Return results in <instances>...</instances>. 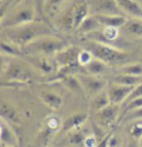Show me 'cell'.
<instances>
[{
  "label": "cell",
  "mask_w": 142,
  "mask_h": 147,
  "mask_svg": "<svg viewBox=\"0 0 142 147\" xmlns=\"http://www.w3.org/2000/svg\"><path fill=\"white\" fill-rule=\"evenodd\" d=\"M142 96V82L139 85H137L136 87H134V89L133 90V92L131 93V94L128 96V98L126 99L125 101V104L129 102V101L133 100L135 98H141Z\"/></svg>",
  "instance_id": "obj_30"
},
{
  "label": "cell",
  "mask_w": 142,
  "mask_h": 147,
  "mask_svg": "<svg viewBox=\"0 0 142 147\" xmlns=\"http://www.w3.org/2000/svg\"><path fill=\"white\" fill-rule=\"evenodd\" d=\"M118 29L119 28H115V27H104L103 32H102L103 37L109 41L115 40L118 37Z\"/></svg>",
  "instance_id": "obj_29"
},
{
  "label": "cell",
  "mask_w": 142,
  "mask_h": 147,
  "mask_svg": "<svg viewBox=\"0 0 142 147\" xmlns=\"http://www.w3.org/2000/svg\"><path fill=\"white\" fill-rule=\"evenodd\" d=\"M12 147H16V146H12Z\"/></svg>",
  "instance_id": "obj_37"
},
{
  "label": "cell",
  "mask_w": 142,
  "mask_h": 147,
  "mask_svg": "<svg viewBox=\"0 0 142 147\" xmlns=\"http://www.w3.org/2000/svg\"><path fill=\"white\" fill-rule=\"evenodd\" d=\"M139 144H140V147H142V136L140 138V141H139Z\"/></svg>",
  "instance_id": "obj_35"
},
{
  "label": "cell",
  "mask_w": 142,
  "mask_h": 147,
  "mask_svg": "<svg viewBox=\"0 0 142 147\" xmlns=\"http://www.w3.org/2000/svg\"><path fill=\"white\" fill-rule=\"evenodd\" d=\"M136 120H142V107L128 112L119 121L129 122V121H136Z\"/></svg>",
  "instance_id": "obj_27"
},
{
  "label": "cell",
  "mask_w": 142,
  "mask_h": 147,
  "mask_svg": "<svg viewBox=\"0 0 142 147\" xmlns=\"http://www.w3.org/2000/svg\"><path fill=\"white\" fill-rule=\"evenodd\" d=\"M2 36L4 39L12 42L22 50L24 47L32 41L47 35H58L55 29L48 22L34 21L22 26L2 28Z\"/></svg>",
  "instance_id": "obj_1"
},
{
  "label": "cell",
  "mask_w": 142,
  "mask_h": 147,
  "mask_svg": "<svg viewBox=\"0 0 142 147\" xmlns=\"http://www.w3.org/2000/svg\"><path fill=\"white\" fill-rule=\"evenodd\" d=\"M137 1H139L140 3H142V0H137Z\"/></svg>",
  "instance_id": "obj_36"
},
{
  "label": "cell",
  "mask_w": 142,
  "mask_h": 147,
  "mask_svg": "<svg viewBox=\"0 0 142 147\" xmlns=\"http://www.w3.org/2000/svg\"><path fill=\"white\" fill-rule=\"evenodd\" d=\"M82 68L84 69L85 73L96 76L103 75V74H106L110 71V65L96 58H94L91 61L82 66Z\"/></svg>",
  "instance_id": "obj_11"
},
{
  "label": "cell",
  "mask_w": 142,
  "mask_h": 147,
  "mask_svg": "<svg viewBox=\"0 0 142 147\" xmlns=\"http://www.w3.org/2000/svg\"><path fill=\"white\" fill-rule=\"evenodd\" d=\"M71 141L73 143H76V144H79V143H82L83 141H85V138H84V136L82 134H75L73 136H72V139Z\"/></svg>",
  "instance_id": "obj_33"
},
{
  "label": "cell",
  "mask_w": 142,
  "mask_h": 147,
  "mask_svg": "<svg viewBox=\"0 0 142 147\" xmlns=\"http://www.w3.org/2000/svg\"><path fill=\"white\" fill-rule=\"evenodd\" d=\"M83 48L88 50L94 58L100 59L110 66L117 65L120 67L124 64L133 63L131 54L100 41H86L83 45Z\"/></svg>",
  "instance_id": "obj_2"
},
{
  "label": "cell",
  "mask_w": 142,
  "mask_h": 147,
  "mask_svg": "<svg viewBox=\"0 0 142 147\" xmlns=\"http://www.w3.org/2000/svg\"><path fill=\"white\" fill-rule=\"evenodd\" d=\"M94 16L103 27L121 28L128 21V19L122 15H94Z\"/></svg>",
  "instance_id": "obj_10"
},
{
  "label": "cell",
  "mask_w": 142,
  "mask_h": 147,
  "mask_svg": "<svg viewBox=\"0 0 142 147\" xmlns=\"http://www.w3.org/2000/svg\"><path fill=\"white\" fill-rule=\"evenodd\" d=\"M1 142L7 147L17 146V138L14 131L4 123V120L1 123Z\"/></svg>",
  "instance_id": "obj_19"
},
{
  "label": "cell",
  "mask_w": 142,
  "mask_h": 147,
  "mask_svg": "<svg viewBox=\"0 0 142 147\" xmlns=\"http://www.w3.org/2000/svg\"><path fill=\"white\" fill-rule=\"evenodd\" d=\"M93 106L94 107V109L96 110V112L103 109L104 107L108 106L110 104V99H109L108 93L105 92H101L98 94H96V96L93 99Z\"/></svg>",
  "instance_id": "obj_26"
},
{
  "label": "cell",
  "mask_w": 142,
  "mask_h": 147,
  "mask_svg": "<svg viewBox=\"0 0 142 147\" xmlns=\"http://www.w3.org/2000/svg\"><path fill=\"white\" fill-rule=\"evenodd\" d=\"M140 107H142V96L141 98L133 99V100L129 101V102H128V103H126V105H125V109L123 110V112H122V115L120 117V119L125 115V114L128 113V112L131 111V110H134V109L140 108ZM120 119H119V120H120Z\"/></svg>",
  "instance_id": "obj_28"
},
{
  "label": "cell",
  "mask_w": 142,
  "mask_h": 147,
  "mask_svg": "<svg viewBox=\"0 0 142 147\" xmlns=\"http://www.w3.org/2000/svg\"><path fill=\"white\" fill-rule=\"evenodd\" d=\"M123 28L129 34L135 36H142V20L136 18L129 19L125 24Z\"/></svg>",
  "instance_id": "obj_21"
},
{
  "label": "cell",
  "mask_w": 142,
  "mask_h": 147,
  "mask_svg": "<svg viewBox=\"0 0 142 147\" xmlns=\"http://www.w3.org/2000/svg\"><path fill=\"white\" fill-rule=\"evenodd\" d=\"M133 89L134 87L131 86H124V85L113 83L107 92L110 102L113 104H120L125 102Z\"/></svg>",
  "instance_id": "obj_7"
},
{
  "label": "cell",
  "mask_w": 142,
  "mask_h": 147,
  "mask_svg": "<svg viewBox=\"0 0 142 147\" xmlns=\"http://www.w3.org/2000/svg\"><path fill=\"white\" fill-rule=\"evenodd\" d=\"M59 79L61 80L62 83L65 85L66 88H68L71 91L79 92V93H85L83 87H82V85L77 76H73V74H70V75L62 76Z\"/></svg>",
  "instance_id": "obj_24"
},
{
  "label": "cell",
  "mask_w": 142,
  "mask_h": 147,
  "mask_svg": "<svg viewBox=\"0 0 142 147\" xmlns=\"http://www.w3.org/2000/svg\"><path fill=\"white\" fill-rule=\"evenodd\" d=\"M119 74H128V75L142 76V63H129L120 66L118 68Z\"/></svg>",
  "instance_id": "obj_23"
},
{
  "label": "cell",
  "mask_w": 142,
  "mask_h": 147,
  "mask_svg": "<svg viewBox=\"0 0 142 147\" xmlns=\"http://www.w3.org/2000/svg\"><path fill=\"white\" fill-rule=\"evenodd\" d=\"M118 104L110 103L108 106L104 107L103 109L96 112L98 120L100 121L103 125H111L116 121L117 116H118Z\"/></svg>",
  "instance_id": "obj_12"
},
{
  "label": "cell",
  "mask_w": 142,
  "mask_h": 147,
  "mask_svg": "<svg viewBox=\"0 0 142 147\" xmlns=\"http://www.w3.org/2000/svg\"><path fill=\"white\" fill-rule=\"evenodd\" d=\"M47 0H33L34 4H35V8H36V12L37 15L43 18L45 16L44 13V7H45V3H46Z\"/></svg>",
  "instance_id": "obj_32"
},
{
  "label": "cell",
  "mask_w": 142,
  "mask_h": 147,
  "mask_svg": "<svg viewBox=\"0 0 142 147\" xmlns=\"http://www.w3.org/2000/svg\"><path fill=\"white\" fill-rule=\"evenodd\" d=\"M40 98L43 102L49 106L50 108L57 110L62 106V98L59 94L52 92H41L40 93Z\"/></svg>",
  "instance_id": "obj_15"
},
{
  "label": "cell",
  "mask_w": 142,
  "mask_h": 147,
  "mask_svg": "<svg viewBox=\"0 0 142 147\" xmlns=\"http://www.w3.org/2000/svg\"><path fill=\"white\" fill-rule=\"evenodd\" d=\"M90 3V10L93 15H122L124 12L116 0H93Z\"/></svg>",
  "instance_id": "obj_5"
},
{
  "label": "cell",
  "mask_w": 142,
  "mask_h": 147,
  "mask_svg": "<svg viewBox=\"0 0 142 147\" xmlns=\"http://www.w3.org/2000/svg\"><path fill=\"white\" fill-rule=\"evenodd\" d=\"M7 74H9V78L14 81L26 80L28 78V72L19 63L10 64V66L7 68Z\"/></svg>",
  "instance_id": "obj_18"
},
{
  "label": "cell",
  "mask_w": 142,
  "mask_h": 147,
  "mask_svg": "<svg viewBox=\"0 0 142 147\" xmlns=\"http://www.w3.org/2000/svg\"><path fill=\"white\" fill-rule=\"evenodd\" d=\"M125 15L142 20V3L137 0H116Z\"/></svg>",
  "instance_id": "obj_9"
},
{
  "label": "cell",
  "mask_w": 142,
  "mask_h": 147,
  "mask_svg": "<svg viewBox=\"0 0 142 147\" xmlns=\"http://www.w3.org/2000/svg\"><path fill=\"white\" fill-rule=\"evenodd\" d=\"M26 59L27 63H30L35 68L45 74H50L54 70V64L49 61L46 57H31L24 56Z\"/></svg>",
  "instance_id": "obj_13"
},
{
  "label": "cell",
  "mask_w": 142,
  "mask_h": 147,
  "mask_svg": "<svg viewBox=\"0 0 142 147\" xmlns=\"http://www.w3.org/2000/svg\"><path fill=\"white\" fill-rule=\"evenodd\" d=\"M88 119V114L86 113H77L69 116L68 118L64 121L63 126H62V131H69L71 129H77L78 127L83 125Z\"/></svg>",
  "instance_id": "obj_14"
},
{
  "label": "cell",
  "mask_w": 142,
  "mask_h": 147,
  "mask_svg": "<svg viewBox=\"0 0 142 147\" xmlns=\"http://www.w3.org/2000/svg\"><path fill=\"white\" fill-rule=\"evenodd\" d=\"M85 146L86 147H96V144H94V138H88L85 139Z\"/></svg>",
  "instance_id": "obj_34"
},
{
  "label": "cell",
  "mask_w": 142,
  "mask_h": 147,
  "mask_svg": "<svg viewBox=\"0 0 142 147\" xmlns=\"http://www.w3.org/2000/svg\"><path fill=\"white\" fill-rule=\"evenodd\" d=\"M142 82V76L128 75V74H117L112 77V83L124 85V86L136 87Z\"/></svg>",
  "instance_id": "obj_17"
},
{
  "label": "cell",
  "mask_w": 142,
  "mask_h": 147,
  "mask_svg": "<svg viewBox=\"0 0 142 147\" xmlns=\"http://www.w3.org/2000/svg\"><path fill=\"white\" fill-rule=\"evenodd\" d=\"M64 1L65 0H47L44 7L45 15H47L49 18L55 17V15L59 11Z\"/></svg>",
  "instance_id": "obj_25"
},
{
  "label": "cell",
  "mask_w": 142,
  "mask_h": 147,
  "mask_svg": "<svg viewBox=\"0 0 142 147\" xmlns=\"http://www.w3.org/2000/svg\"><path fill=\"white\" fill-rule=\"evenodd\" d=\"M0 112H1V117L3 120H6L7 122H13V123H18L19 122L18 114L9 103L2 101Z\"/></svg>",
  "instance_id": "obj_22"
},
{
  "label": "cell",
  "mask_w": 142,
  "mask_h": 147,
  "mask_svg": "<svg viewBox=\"0 0 142 147\" xmlns=\"http://www.w3.org/2000/svg\"><path fill=\"white\" fill-rule=\"evenodd\" d=\"M70 16L73 22V28L78 29L85 20L91 15L89 2H82V3L72 7L70 11Z\"/></svg>",
  "instance_id": "obj_8"
},
{
  "label": "cell",
  "mask_w": 142,
  "mask_h": 147,
  "mask_svg": "<svg viewBox=\"0 0 142 147\" xmlns=\"http://www.w3.org/2000/svg\"><path fill=\"white\" fill-rule=\"evenodd\" d=\"M35 5H24V7L19 8L17 5L9 12L3 19H1V29L6 27H13L22 26L24 24L36 21Z\"/></svg>",
  "instance_id": "obj_4"
},
{
  "label": "cell",
  "mask_w": 142,
  "mask_h": 147,
  "mask_svg": "<svg viewBox=\"0 0 142 147\" xmlns=\"http://www.w3.org/2000/svg\"><path fill=\"white\" fill-rule=\"evenodd\" d=\"M1 54L2 56L8 57H24V53L21 48H19L12 42L5 40L4 38L1 41Z\"/></svg>",
  "instance_id": "obj_20"
},
{
  "label": "cell",
  "mask_w": 142,
  "mask_h": 147,
  "mask_svg": "<svg viewBox=\"0 0 142 147\" xmlns=\"http://www.w3.org/2000/svg\"><path fill=\"white\" fill-rule=\"evenodd\" d=\"M77 77H78L84 91L92 94H98L101 93L106 85L105 81L101 79L100 77L91 75V74L85 73V72L78 73Z\"/></svg>",
  "instance_id": "obj_6"
},
{
  "label": "cell",
  "mask_w": 142,
  "mask_h": 147,
  "mask_svg": "<svg viewBox=\"0 0 142 147\" xmlns=\"http://www.w3.org/2000/svg\"><path fill=\"white\" fill-rule=\"evenodd\" d=\"M70 46L69 42L58 35H47L40 37L22 48L24 56L46 57L56 56L63 49Z\"/></svg>",
  "instance_id": "obj_3"
},
{
  "label": "cell",
  "mask_w": 142,
  "mask_h": 147,
  "mask_svg": "<svg viewBox=\"0 0 142 147\" xmlns=\"http://www.w3.org/2000/svg\"><path fill=\"white\" fill-rule=\"evenodd\" d=\"M100 27L102 26L98 21L96 17L94 15H90L88 18L82 22L80 27L77 30L83 34H90V33H93V32L98 31Z\"/></svg>",
  "instance_id": "obj_16"
},
{
  "label": "cell",
  "mask_w": 142,
  "mask_h": 147,
  "mask_svg": "<svg viewBox=\"0 0 142 147\" xmlns=\"http://www.w3.org/2000/svg\"><path fill=\"white\" fill-rule=\"evenodd\" d=\"M138 121L131 128V134L134 138H140L142 136V120Z\"/></svg>",
  "instance_id": "obj_31"
}]
</instances>
